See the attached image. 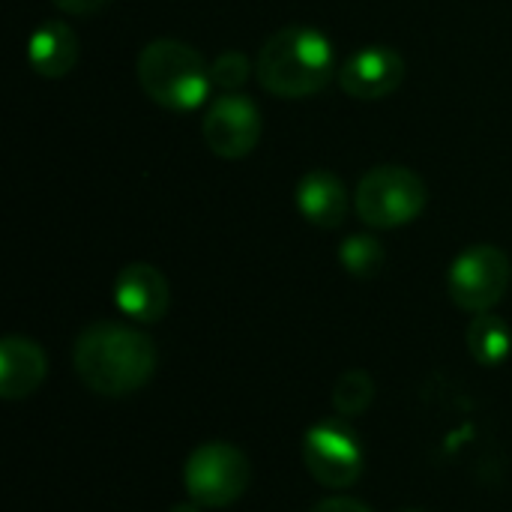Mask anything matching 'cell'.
Listing matches in <instances>:
<instances>
[{
	"label": "cell",
	"instance_id": "6da1fadb",
	"mask_svg": "<svg viewBox=\"0 0 512 512\" xmlns=\"http://www.w3.org/2000/svg\"><path fill=\"white\" fill-rule=\"evenodd\" d=\"M72 363L87 390L99 396H126L153 378L156 345L138 327L96 321L78 333Z\"/></svg>",
	"mask_w": 512,
	"mask_h": 512
},
{
	"label": "cell",
	"instance_id": "7a4b0ae2",
	"mask_svg": "<svg viewBox=\"0 0 512 512\" xmlns=\"http://www.w3.org/2000/svg\"><path fill=\"white\" fill-rule=\"evenodd\" d=\"M336 75V48L330 36L309 24L279 27L264 39L255 57L258 84L279 99L315 96Z\"/></svg>",
	"mask_w": 512,
	"mask_h": 512
},
{
	"label": "cell",
	"instance_id": "3957f363",
	"mask_svg": "<svg viewBox=\"0 0 512 512\" xmlns=\"http://www.w3.org/2000/svg\"><path fill=\"white\" fill-rule=\"evenodd\" d=\"M135 75L144 96L168 111H195L210 102L213 69L198 48L180 39H153L138 51Z\"/></svg>",
	"mask_w": 512,
	"mask_h": 512
},
{
	"label": "cell",
	"instance_id": "277c9868",
	"mask_svg": "<svg viewBox=\"0 0 512 512\" xmlns=\"http://www.w3.org/2000/svg\"><path fill=\"white\" fill-rule=\"evenodd\" d=\"M426 204L429 189L423 177L405 165H375L360 177L354 189L357 216L378 231L411 225L423 216Z\"/></svg>",
	"mask_w": 512,
	"mask_h": 512
},
{
	"label": "cell",
	"instance_id": "5b68a950",
	"mask_svg": "<svg viewBox=\"0 0 512 512\" xmlns=\"http://www.w3.org/2000/svg\"><path fill=\"white\" fill-rule=\"evenodd\" d=\"M252 468L243 450L228 441L195 447L183 468V486L198 507H231L249 489Z\"/></svg>",
	"mask_w": 512,
	"mask_h": 512
},
{
	"label": "cell",
	"instance_id": "8992f818",
	"mask_svg": "<svg viewBox=\"0 0 512 512\" xmlns=\"http://www.w3.org/2000/svg\"><path fill=\"white\" fill-rule=\"evenodd\" d=\"M510 288V258L504 249L477 243L459 252L447 273L450 300L471 315L492 312Z\"/></svg>",
	"mask_w": 512,
	"mask_h": 512
},
{
	"label": "cell",
	"instance_id": "52a82bcc",
	"mask_svg": "<svg viewBox=\"0 0 512 512\" xmlns=\"http://www.w3.org/2000/svg\"><path fill=\"white\" fill-rule=\"evenodd\" d=\"M264 132V117L258 105L243 93H222L207 102V114L201 123L204 144L219 159H243L249 156Z\"/></svg>",
	"mask_w": 512,
	"mask_h": 512
},
{
	"label": "cell",
	"instance_id": "ba28073f",
	"mask_svg": "<svg viewBox=\"0 0 512 512\" xmlns=\"http://www.w3.org/2000/svg\"><path fill=\"white\" fill-rule=\"evenodd\" d=\"M303 465L321 486L351 489L363 474V453L342 423L324 420L303 435Z\"/></svg>",
	"mask_w": 512,
	"mask_h": 512
},
{
	"label": "cell",
	"instance_id": "9c48e42d",
	"mask_svg": "<svg viewBox=\"0 0 512 512\" xmlns=\"http://www.w3.org/2000/svg\"><path fill=\"white\" fill-rule=\"evenodd\" d=\"M405 60L390 45H366L339 66V87L354 99H387L405 81Z\"/></svg>",
	"mask_w": 512,
	"mask_h": 512
},
{
	"label": "cell",
	"instance_id": "30bf717a",
	"mask_svg": "<svg viewBox=\"0 0 512 512\" xmlns=\"http://www.w3.org/2000/svg\"><path fill=\"white\" fill-rule=\"evenodd\" d=\"M114 303L135 324H156L171 306L168 279L144 261L126 264L114 279Z\"/></svg>",
	"mask_w": 512,
	"mask_h": 512
},
{
	"label": "cell",
	"instance_id": "8fae6325",
	"mask_svg": "<svg viewBox=\"0 0 512 512\" xmlns=\"http://www.w3.org/2000/svg\"><path fill=\"white\" fill-rule=\"evenodd\" d=\"M294 201H297L300 216L309 225L324 228V231H333V228L345 225L348 207H351V198H348V189H345L342 177H336L327 168L306 171L300 177V183H297Z\"/></svg>",
	"mask_w": 512,
	"mask_h": 512
},
{
	"label": "cell",
	"instance_id": "7c38bea8",
	"mask_svg": "<svg viewBox=\"0 0 512 512\" xmlns=\"http://www.w3.org/2000/svg\"><path fill=\"white\" fill-rule=\"evenodd\" d=\"M48 360L45 351L27 336H6L0 342V396L18 402L36 393L45 381Z\"/></svg>",
	"mask_w": 512,
	"mask_h": 512
},
{
	"label": "cell",
	"instance_id": "4fadbf2b",
	"mask_svg": "<svg viewBox=\"0 0 512 512\" xmlns=\"http://www.w3.org/2000/svg\"><path fill=\"white\" fill-rule=\"evenodd\" d=\"M27 63L42 78H66L78 63V36L66 21H42L27 39Z\"/></svg>",
	"mask_w": 512,
	"mask_h": 512
},
{
	"label": "cell",
	"instance_id": "5bb4252c",
	"mask_svg": "<svg viewBox=\"0 0 512 512\" xmlns=\"http://www.w3.org/2000/svg\"><path fill=\"white\" fill-rule=\"evenodd\" d=\"M468 351L483 366H498L510 357L512 333L504 318L483 312L468 327Z\"/></svg>",
	"mask_w": 512,
	"mask_h": 512
},
{
	"label": "cell",
	"instance_id": "9a60e30c",
	"mask_svg": "<svg viewBox=\"0 0 512 512\" xmlns=\"http://www.w3.org/2000/svg\"><path fill=\"white\" fill-rule=\"evenodd\" d=\"M339 261L351 276L372 279L384 270L387 249L381 246V240L375 234H351L339 246Z\"/></svg>",
	"mask_w": 512,
	"mask_h": 512
},
{
	"label": "cell",
	"instance_id": "2e32d148",
	"mask_svg": "<svg viewBox=\"0 0 512 512\" xmlns=\"http://www.w3.org/2000/svg\"><path fill=\"white\" fill-rule=\"evenodd\" d=\"M375 399V384L363 369H351L345 372L336 387H333V405L342 417H357L363 414Z\"/></svg>",
	"mask_w": 512,
	"mask_h": 512
},
{
	"label": "cell",
	"instance_id": "e0dca14e",
	"mask_svg": "<svg viewBox=\"0 0 512 512\" xmlns=\"http://www.w3.org/2000/svg\"><path fill=\"white\" fill-rule=\"evenodd\" d=\"M210 69H213V84H219L225 93L240 90V87L249 81V75L255 72V66L249 63V57L240 54V51H225V54H219V57L213 60Z\"/></svg>",
	"mask_w": 512,
	"mask_h": 512
},
{
	"label": "cell",
	"instance_id": "ac0fdd59",
	"mask_svg": "<svg viewBox=\"0 0 512 512\" xmlns=\"http://www.w3.org/2000/svg\"><path fill=\"white\" fill-rule=\"evenodd\" d=\"M60 12H69V15H93L99 9H105L111 0H51Z\"/></svg>",
	"mask_w": 512,
	"mask_h": 512
},
{
	"label": "cell",
	"instance_id": "d6986e66",
	"mask_svg": "<svg viewBox=\"0 0 512 512\" xmlns=\"http://www.w3.org/2000/svg\"><path fill=\"white\" fill-rule=\"evenodd\" d=\"M312 512H372L366 504H360L357 498H327L321 501Z\"/></svg>",
	"mask_w": 512,
	"mask_h": 512
},
{
	"label": "cell",
	"instance_id": "ffe728a7",
	"mask_svg": "<svg viewBox=\"0 0 512 512\" xmlns=\"http://www.w3.org/2000/svg\"><path fill=\"white\" fill-rule=\"evenodd\" d=\"M168 512H201V510H198V504L192 501V504H177V507H171Z\"/></svg>",
	"mask_w": 512,
	"mask_h": 512
},
{
	"label": "cell",
	"instance_id": "44dd1931",
	"mask_svg": "<svg viewBox=\"0 0 512 512\" xmlns=\"http://www.w3.org/2000/svg\"><path fill=\"white\" fill-rule=\"evenodd\" d=\"M408 512H417V510H408Z\"/></svg>",
	"mask_w": 512,
	"mask_h": 512
}]
</instances>
